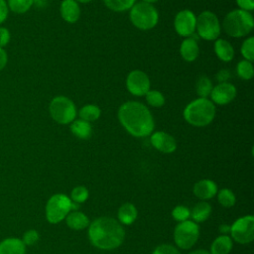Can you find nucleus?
<instances>
[{
    "mask_svg": "<svg viewBox=\"0 0 254 254\" xmlns=\"http://www.w3.org/2000/svg\"><path fill=\"white\" fill-rule=\"evenodd\" d=\"M117 117L121 126L133 137H147L154 131V117L150 109L139 101H126L121 104Z\"/></svg>",
    "mask_w": 254,
    "mask_h": 254,
    "instance_id": "obj_1",
    "label": "nucleus"
},
{
    "mask_svg": "<svg viewBox=\"0 0 254 254\" xmlns=\"http://www.w3.org/2000/svg\"><path fill=\"white\" fill-rule=\"evenodd\" d=\"M88 238L91 244L98 249L113 250L123 243L125 230L118 220L101 216L89 223Z\"/></svg>",
    "mask_w": 254,
    "mask_h": 254,
    "instance_id": "obj_2",
    "label": "nucleus"
},
{
    "mask_svg": "<svg viewBox=\"0 0 254 254\" xmlns=\"http://www.w3.org/2000/svg\"><path fill=\"white\" fill-rule=\"evenodd\" d=\"M215 114V104L210 99L201 97L190 101L183 111L184 119L194 127L209 125L213 121Z\"/></svg>",
    "mask_w": 254,
    "mask_h": 254,
    "instance_id": "obj_3",
    "label": "nucleus"
},
{
    "mask_svg": "<svg viewBox=\"0 0 254 254\" xmlns=\"http://www.w3.org/2000/svg\"><path fill=\"white\" fill-rule=\"evenodd\" d=\"M222 28L224 32L233 38H242L251 33L254 28V19L251 12L234 9L228 12L223 21Z\"/></svg>",
    "mask_w": 254,
    "mask_h": 254,
    "instance_id": "obj_4",
    "label": "nucleus"
},
{
    "mask_svg": "<svg viewBox=\"0 0 254 254\" xmlns=\"http://www.w3.org/2000/svg\"><path fill=\"white\" fill-rule=\"evenodd\" d=\"M129 18L134 27L141 31H148L156 27L159 22V12L153 4L135 3L129 12Z\"/></svg>",
    "mask_w": 254,
    "mask_h": 254,
    "instance_id": "obj_5",
    "label": "nucleus"
},
{
    "mask_svg": "<svg viewBox=\"0 0 254 254\" xmlns=\"http://www.w3.org/2000/svg\"><path fill=\"white\" fill-rule=\"evenodd\" d=\"M49 112L53 120L61 125L70 124L77 114L74 102L64 95H58L51 100Z\"/></svg>",
    "mask_w": 254,
    "mask_h": 254,
    "instance_id": "obj_6",
    "label": "nucleus"
},
{
    "mask_svg": "<svg viewBox=\"0 0 254 254\" xmlns=\"http://www.w3.org/2000/svg\"><path fill=\"white\" fill-rule=\"evenodd\" d=\"M195 31L199 38L205 41H215L220 36L221 24L213 12L205 10L196 16Z\"/></svg>",
    "mask_w": 254,
    "mask_h": 254,
    "instance_id": "obj_7",
    "label": "nucleus"
},
{
    "mask_svg": "<svg viewBox=\"0 0 254 254\" xmlns=\"http://www.w3.org/2000/svg\"><path fill=\"white\" fill-rule=\"evenodd\" d=\"M71 211V200L64 193L52 195L46 204V218L52 224L63 221Z\"/></svg>",
    "mask_w": 254,
    "mask_h": 254,
    "instance_id": "obj_8",
    "label": "nucleus"
},
{
    "mask_svg": "<svg viewBox=\"0 0 254 254\" xmlns=\"http://www.w3.org/2000/svg\"><path fill=\"white\" fill-rule=\"evenodd\" d=\"M199 237V226L192 220L179 222L174 230V240L181 249L191 248Z\"/></svg>",
    "mask_w": 254,
    "mask_h": 254,
    "instance_id": "obj_9",
    "label": "nucleus"
},
{
    "mask_svg": "<svg viewBox=\"0 0 254 254\" xmlns=\"http://www.w3.org/2000/svg\"><path fill=\"white\" fill-rule=\"evenodd\" d=\"M231 239L239 244H248L254 239V217L245 215L236 219L230 226Z\"/></svg>",
    "mask_w": 254,
    "mask_h": 254,
    "instance_id": "obj_10",
    "label": "nucleus"
},
{
    "mask_svg": "<svg viewBox=\"0 0 254 254\" xmlns=\"http://www.w3.org/2000/svg\"><path fill=\"white\" fill-rule=\"evenodd\" d=\"M126 88L134 96H145L151 89V81L148 74L140 69L130 71L126 77Z\"/></svg>",
    "mask_w": 254,
    "mask_h": 254,
    "instance_id": "obj_11",
    "label": "nucleus"
},
{
    "mask_svg": "<svg viewBox=\"0 0 254 254\" xmlns=\"http://www.w3.org/2000/svg\"><path fill=\"white\" fill-rule=\"evenodd\" d=\"M196 16L189 9L181 10L177 13L174 20V28L178 35L184 38H188L193 35L195 32Z\"/></svg>",
    "mask_w": 254,
    "mask_h": 254,
    "instance_id": "obj_12",
    "label": "nucleus"
},
{
    "mask_svg": "<svg viewBox=\"0 0 254 254\" xmlns=\"http://www.w3.org/2000/svg\"><path fill=\"white\" fill-rule=\"evenodd\" d=\"M236 94L237 89L235 85L230 82H220L212 87L209 96L213 104L226 105L236 97Z\"/></svg>",
    "mask_w": 254,
    "mask_h": 254,
    "instance_id": "obj_13",
    "label": "nucleus"
},
{
    "mask_svg": "<svg viewBox=\"0 0 254 254\" xmlns=\"http://www.w3.org/2000/svg\"><path fill=\"white\" fill-rule=\"evenodd\" d=\"M150 136L151 144L156 150L165 154H171L176 151L177 141L171 134L164 131H156Z\"/></svg>",
    "mask_w": 254,
    "mask_h": 254,
    "instance_id": "obj_14",
    "label": "nucleus"
},
{
    "mask_svg": "<svg viewBox=\"0 0 254 254\" xmlns=\"http://www.w3.org/2000/svg\"><path fill=\"white\" fill-rule=\"evenodd\" d=\"M217 186L213 181L203 179L194 184L192 191L197 198L207 200L212 198L217 193Z\"/></svg>",
    "mask_w": 254,
    "mask_h": 254,
    "instance_id": "obj_15",
    "label": "nucleus"
},
{
    "mask_svg": "<svg viewBox=\"0 0 254 254\" xmlns=\"http://www.w3.org/2000/svg\"><path fill=\"white\" fill-rule=\"evenodd\" d=\"M180 55L184 61L191 63L194 62L199 55V47L196 38L192 36L185 38L180 46Z\"/></svg>",
    "mask_w": 254,
    "mask_h": 254,
    "instance_id": "obj_16",
    "label": "nucleus"
},
{
    "mask_svg": "<svg viewBox=\"0 0 254 254\" xmlns=\"http://www.w3.org/2000/svg\"><path fill=\"white\" fill-rule=\"evenodd\" d=\"M60 13L66 23H76L80 17L79 4L74 0H63L60 6Z\"/></svg>",
    "mask_w": 254,
    "mask_h": 254,
    "instance_id": "obj_17",
    "label": "nucleus"
},
{
    "mask_svg": "<svg viewBox=\"0 0 254 254\" xmlns=\"http://www.w3.org/2000/svg\"><path fill=\"white\" fill-rule=\"evenodd\" d=\"M214 53L216 57L224 63H229L234 58V49L232 45L224 39H216L213 45Z\"/></svg>",
    "mask_w": 254,
    "mask_h": 254,
    "instance_id": "obj_18",
    "label": "nucleus"
},
{
    "mask_svg": "<svg viewBox=\"0 0 254 254\" xmlns=\"http://www.w3.org/2000/svg\"><path fill=\"white\" fill-rule=\"evenodd\" d=\"M26 245L16 237H9L0 242V254H25Z\"/></svg>",
    "mask_w": 254,
    "mask_h": 254,
    "instance_id": "obj_19",
    "label": "nucleus"
},
{
    "mask_svg": "<svg viewBox=\"0 0 254 254\" xmlns=\"http://www.w3.org/2000/svg\"><path fill=\"white\" fill-rule=\"evenodd\" d=\"M65 222L70 229L73 230H82L89 225L88 217L79 210L69 211L65 216Z\"/></svg>",
    "mask_w": 254,
    "mask_h": 254,
    "instance_id": "obj_20",
    "label": "nucleus"
},
{
    "mask_svg": "<svg viewBox=\"0 0 254 254\" xmlns=\"http://www.w3.org/2000/svg\"><path fill=\"white\" fill-rule=\"evenodd\" d=\"M137 214H138V211L136 206L131 202H125L118 209V212H117L118 221L121 224L130 225L136 220Z\"/></svg>",
    "mask_w": 254,
    "mask_h": 254,
    "instance_id": "obj_21",
    "label": "nucleus"
},
{
    "mask_svg": "<svg viewBox=\"0 0 254 254\" xmlns=\"http://www.w3.org/2000/svg\"><path fill=\"white\" fill-rule=\"evenodd\" d=\"M70 131L71 133L78 139L87 140L90 138L92 134V126L89 122L84 121L82 119L73 120L70 123Z\"/></svg>",
    "mask_w": 254,
    "mask_h": 254,
    "instance_id": "obj_22",
    "label": "nucleus"
},
{
    "mask_svg": "<svg viewBox=\"0 0 254 254\" xmlns=\"http://www.w3.org/2000/svg\"><path fill=\"white\" fill-rule=\"evenodd\" d=\"M233 246L232 239L228 235H219L210 245V254H229Z\"/></svg>",
    "mask_w": 254,
    "mask_h": 254,
    "instance_id": "obj_23",
    "label": "nucleus"
},
{
    "mask_svg": "<svg viewBox=\"0 0 254 254\" xmlns=\"http://www.w3.org/2000/svg\"><path fill=\"white\" fill-rule=\"evenodd\" d=\"M211 213V206L205 200L197 202L190 211V217L194 222H203L205 221Z\"/></svg>",
    "mask_w": 254,
    "mask_h": 254,
    "instance_id": "obj_24",
    "label": "nucleus"
},
{
    "mask_svg": "<svg viewBox=\"0 0 254 254\" xmlns=\"http://www.w3.org/2000/svg\"><path fill=\"white\" fill-rule=\"evenodd\" d=\"M100 115L101 110L95 104H85L78 111L79 119H82L89 123L96 121L100 117Z\"/></svg>",
    "mask_w": 254,
    "mask_h": 254,
    "instance_id": "obj_25",
    "label": "nucleus"
},
{
    "mask_svg": "<svg viewBox=\"0 0 254 254\" xmlns=\"http://www.w3.org/2000/svg\"><path fill=\"white\" fill-rule=\"evenodd\" d=\"M213 84L210 78L206 75H201L197 78L195 83V91L198 95V97L201 98H207L209 96L211 90H212Z\"/></svg>",
    "mask_w": 254,
    "mask_h": 254,
    "instance_id": "obj_26",
    "label": "nucleus"
},
{
    "mask_svg": "<svg viewBox=\"0 0 254 254\" xmlns=\"http://www.w3.org/2000/svg\"><path fill=\"white\" fill-rule=\"evenodd\" d=\"M105 6L114 12H125L130 10L136 0H103Z\"/></svg>",
    "mask_w": 254,
    "mask_h": 254,
    "instance_id": "obj_27",
    "label": "nucleus"
},
{
    "mask_svg": "<svg viewBox=\"0 0 254 254\" xmlns=\"http://www.w3.org/2000/svg\"><path fill=\"white\" fill-rule=\"evenodd\" d=\"M145 98H146L147 103L151 107H155V108H160V107L164 106V104L166 102V98H165L164 94L157 89H150L145 94Z\"/></svg>",
    "mask_w": 254,
    "mask_h": 254,
    "instance_id": "obj_28",
    "label": "nucleus"
},
{
    "mask_svg": "<svg viewBox=\"0 0 254 254\" xmlns=\"http://www.w3.org/2000/svg\"><path fill=\"white\" fill-rule=\"evenodd\" d=\"M217 199L220 205L226 208L232 207L236 202L235 194L229 189H221L220 190H217Z\"/></svg>",
    "mask_w": 254,
    "mask_h": 254,
    "instance_id": "obj_29",
    "label": "nucleus"
},
{
    "mask_svg": "<svg viewBox=\"0 0 254 254\" xmlns=\"http://www.w3.org/2000/svg\"><path fill=\"white\" fill-rule=\"evenodd\" d=\"M236 72L238 76L244 80L251 79L254 74L252 62H249L246 60L240 61L236 65Z\"/></svg>",
    "mask_w": 254,
    "mask_h": 254,
    "instance_id": "obj_30",
    "label": "nucleus"
},
{
    "mask_svg": "<svg viewBox=\"0 0 254 254\" xmlns=\"http://www.w3.org/2000/svg\"><path fill=\"white\" fill-rule=\"evenodd\" d=\"M7 5L12 12L24 14L34 5V0H8Z\"/></svg>",
    "mask_w": 254,
    "mask_h": 254,
    "instance_id": "obj_31",
    "label": "nucleus"
},
{
    "mask_svg": "<svg viewBox=\"0 0 254 254\" xmlns=\"http://www.w3.org/2000/svg\"><path fill=\"white\" fill-rule=\"evenodd\" d=\"M240 52L244 60L253 62L254 60V37H249L241 45Z\"/></svg>",
    "mask_w": 254,
    "mask_h": 254,
    "instance_id": "obj_32",
    "label": "nucleus"
},
{
    "mask_svg": "<svg viewBox=\"0 0 254 254\" xmlns=\"http://www.w3.org/2000/svg\"><path fill=\"white\" fill-rule=\"evenodd\" d=\"M69 198L71 201L80 204L88 198V190L83 186H77L72 189Z\"/></svg>",
    "mask_w": 254,
    "mask_h": 254,
    "instance_id": "obj_33",
    "label": "nucleus"
},
{
    "mask_svg": "<svg viewBox=\"0 0 254 254\" xmlns=\"http://www.w3.org/2000/svg\"><path fill=\"white\" fill-rule=\"evenodd\" d=\"M172 216L178 222L186 221L190 217V210L185 205H177L172 210Z\"/></svg>",
    "mask_w": 254,
    "mask_h": 254,
    "instance_id": "obj_34",
    "label": "nucleus"
},
{
    "mask_svg": "<svg viewBox=\"0 0 254 254\" xmlns=\"http://www.w3.org/2000/svg\"><path fill=\"white\" fill-rule=\"evenodd\" d=\"M39 239H40V235L38 231H36L35 229H30L24 233L22 241L26 246H32L35 243H37Z\"/></svg>",
    "mask_w": 254,
    "mask_h": 254,
    "instance_id": "obj_35",
    "label": "nucleus"
},
{
    "mask_svg": "<svg viewBox=\"0 0 254 254\" xmlns=\"http://www.w3.org/2000/svg\"><path fill=\"white\" fill-rule=\"evenodd\" d=\"M152 254H181L180 251L171 244H161L155 248Z\"/></svg>",
    "mask_w": 254,
    "mask_h": 254,
    "instance_id": "obj_36",
    "label": "nucleus"
},
{
    "mask_svg": "<svg viewBox=\"0 0 254 254\" xmlns=\"http://www.w3.org/2000/svg\"><path fill=\"white\" fill-rule=\"evenodd\" d=\"M10 38L11 35L9 30L4 27H0V48L3 49V47H5L9 43Z\"/></svg>",
    "mask_w": 254,
    "mask_h": 254,
    "instance_id": "obj_37",
    "label": "nucleus"
},
{
    "mask_svg": "<svg viewBox=\"0 0 254 254\" xmlns=\"http://www.w3.org/2000/svg\"><path fill=\"white\" fill-rule=\"evenodd\" d=\"M239 9L252 12L254 9V0H235Z\"/></svg>",
    "mask_w": 254,
    "mask_h": 254,
    "instance_id": "obj_38",
    "label": "nucleus"
},
{
    "mask_svg": "<svg viewBox=\"0 0 254 254\" xmlns=\"http://www.w3.org/2000/svg\"><path fill=\"white\" fill-rule=\"evenodd\" d=\"M8 5L5 0H0V24H2L8 16Z\"/></svg>",
    "mask_w": 254,
    "mask_h": 254,
    "instance_id": "obj_39",
    "label": "nucleus"
},
{
    "mask_svg": "<svg viewBox=\"0 0 254 254\" xmlns=\"http://www.w3.org/2000/svg\"><path fill=\"white\" fill-rule=\"evenodd\" d=\"M230 71L228 69H220L216 73V79L218 83L220 82H228V79L230 78Z\"/></svg>",
    "mask_w": 254,
    "mask_h": 254,
    "instance_id": "obj_40",
    "label": "nucleus"
},
{
    "mask_svg": "<svg viewBox=\"0 0 254 254\" xmlns=\"http://www.w3.org/2000/svg\"><path fill=\"white\" fill-rule=\"evenodd\" d=\"M7 62H8V56L6 52L2 48H0V71L6 66Z\"/></svg>",
    "mask_w": 254,
    "mask_h": 254,
    "instance_id": "obj_41",
    "label": "nucleus"
},
{
    "mask_svg": "<svg viewBox=\"0 0 254 254\" xmlns=\"http://www.w3.org/2000/svg\"><path fill=\"white\" fill-rule=\"evenodd\" d=\"M34 4L38 7H45L48 4V0H34Z\"/></svg>",
    "mask_w": 254,
    "mask_h": 254,
    "instance_id": "obj_42",
    "label": "nucleus"
},
{
    "mask_svg": "<svg viewBox=\"0 0 254 254\" xmlns=\"http://www.w3.org/2000/svg\"><path fill=\"white\" fill-rule=\"evenodd\" d=\"M220 230V232L223 234V235H225L224 233H226V232H229V230H230V226H228V225H225V224H222L221 226H220V228H219Z\"/></svg>",
    "mask_w": 254,
    "mask_h": 254,
    "instance_id": "obj_43",
    "label": "nucleus"
},
{
    "mask_svg": "<svg viewBox=\"0 0 254 254\" xmlns=\"http://www.w3.org/2000/svg\"><path fill=\"white\" fill-rule=\"evenodd\" d=\"M189 254H210L208 251L204 250V249H197V250H194V251H191L190 253Z\"/></svg>",
    "mask_w": 254,
    "mask_h": 254,
    "instance_id": "obj_44",
    "label": "nucleus"
},
{
    "mask_svg": "<svg viewBox=\"0 0 254 254\" xmlns=\"http://www.w3.org/2000/svg\"><path fill=\"white\" fill-rule=\"evenodd\" d=\"M74 1H76L78 4H79V3H81V4H86V3H89V2H91V1H93V0H74Z\"/></svg>",
    "mask_w": 254,
    "mask_h": 254,
    "instance_id": "obj_45",
    "label": "nucleus"
},
{
    "mask_svg": "<svg viewBox=\"0 0 254 254\" xmlns=\"http://www.w3.org/2000/svg\"><path fill=\"white\" fill-rule=\"evenodd\" d=\"M159 0H142V2H145V3H149V4H154L156 2H158Z\"/></svg>",
    "mask_w": 254,
    "mask_h": 254,
    "instance_id": "obj_46",
    "label": "nucleus"
}]
</instances>
